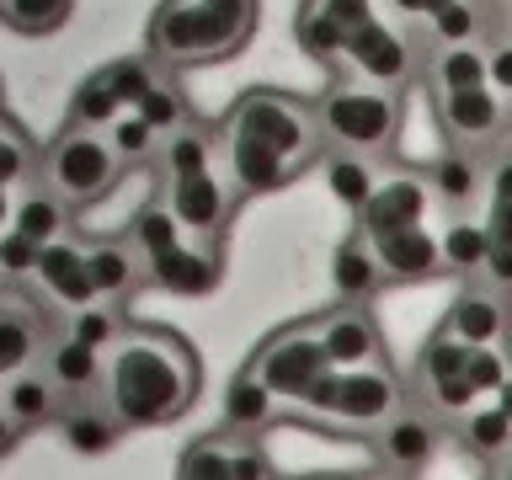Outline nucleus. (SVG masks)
Wrapping results in <instances>:
<instances>
[{"label":"nucleus","mask_w":512,"mask_h":480,"mask_svg":"<svg viewBox=\"0 0 512 480\" xmlns=\"http://www.w3.org/2000/svg\"><path fill=\"white\" fill-rule=\"evenodd\" d=\"M208 160H214V144H208V134H203V128L182 123L176 134H166V171H171V182H187V176H203V171H208Z\"/></svg>","instance_id":"nucleus-35"},{"label":"nucleus","mask_w":512,"mask_h":480,"mask_svg":"<svg viewBox=\"0 0 512 480\" xmlns=\"http://www.w3.org/2000/svg\"><path fill=\"white\" fill-rule=\"evenodd\" d=\"M43 171H48V192H59L64 203H96L112 182H118L123 160L96 128H64V134L48 144Z\"/></svg>","instance_id":"nucleus-6"},{"label":"nucleus","mask_w":512,"mask_h":480,"mask_svg":"<svg viewBox=\"0 0 512 480\" xmlns=\"http://www.w3.org/2000/svg\"><path fill=\"white\" fill-rule=\"evenodd\" d=\"M102 75H107V86L118 91V102H123V107H139L144 96L155 91V70H150L144 59H118V64H107Z\"/></svg>","instance_id":"nucleus-40"},{"label":"nucleus","mask_w":512,"mask_h":480,"mask_svg":"<svg viewBox=\"0 0 512 480\" xmlns=\"http://www.w3.org/2000/svg\"><path fill=\"white\" fill-rule=\"evenodd\" d=\"M459 443L470 448L475 459H491V464H496V459H507V454H512V416L496 406V400H491L486 411H464Z\"/></svg>","instance_id":"nucleus-27"},{"label":"nucleus","mask_w":512,"mask_h":480,"mask_svg":"<svg viewBox=\"0 0 512 480\" xmlns=\"http://www.w3.org/2000/svg\"><path fill=\"white\" fill-rule=\"evenodd\" d=\"M315 411L336 416V422H352V427H379L384 416L400 411V379L390 368H331L320 379V390L310 395Z\"/></svg>","instance_id":"nucleus-7"},{"label":"nucleus","mask_w":512,"mask_h":480,"mask_svg":"<svg viewBox=\"0 0 512 480\" xmlns=\"http://www.w3.org/2000/svg\"><path fill=\"white\" fill-rule=\"evenodd\" d=\"M230 171H235V187L246 192V198H262V192H278L299 166L262 150V144H230Z\"/></svg>","instance_id":"nucleus-20"},{"label":"nucleus","mask_w":512,"mask_h":480,"mask_svg":"<svg viewBox=\"0 0 512 480\" xmlns=\"http://www.w3.org/2000/svg\"><path fill=\"white\" fill-rule=\"evenodd\" d=\"M246 368L278 400H304V406H310V395L320 390V379L331 374V358H326L320 331H315V320H310V326H283L278 336H267V342L251 352Z\"/></svg>","instance_id":"nucleus-5"},{"label":"nucleus","mask_w":512,"mask_h":480,"mask_svg":"<svg viewBox=\"0 0 512 480\" xmlns=\"http://www.w3.org/2000/svg\"><path fill=\"white\" fill-rule=\"evenodd\" d=\"M16 176H27V144L16 128L0 123V187H11Z\"/></svg>","instance_id":"nucleus-48"},{"label":"nucleus","mask_w":512,"mask_h":480,"mask_svg":"<svg viewBox=\"0 0 512 480\" xmlns=\"http://www.w3.org/2000/svg\"><path fill=\"white\" fill-rule=\"evenodd\" d=\"M86 267H91L96 294H128V288H134V256H128V246H118V240L86 246Z\"/></svg>","instance_id":"nucleus-32"},{"label":"nucleus","mask_w":512,"mask_h":480,"mask_svg":"<svg viewBox=\"0 0 512 480\" xmlns=\"http://www.w3.org/2000/svg\"><path fill=\"white\" fill-rule=\"evenodd\" d=\"M11 214H16V208H11V198H6V187H0V230H11Z\"/></svg>","instance_id":"nucleus-54"},{"label":"nucleus","mask_w":512,"mask_h":480,"mask_svg":"<svg viewBox=\"0 0 512 480\" xmlns=\"http://www.w3.org/2000/svg\"><path fill=\"white\" fill-rule=\"evenodd\" d=\"M59 432H64V443H70V454L80 459H102L112 454V443H118V432H123V416L118 411H102V406H70L59 416Z\"/></svg>","instance_id":"nucleus-19"},{"label":"nucleus","mask_w":512,"mask_h":480,"mask_svg":"<svg viewBox=\"0 0 512 480\" xmlns=\"http://www.w3.org/2000/svg\"><path fill=\"white\" fill-rule=\"evenodd\" d=\"M427 187H432V198L448 203V208H464L470 198H480V166H475V155L470 150H448L432 160V171H427Z\"/></svg>","instance_id":"nucleus-26"},{"label":"nucleus","mask_w":512,"mask_h":480,"mask_svg":"<svg viewBox=\"0 0 512 480\" xmlns=\"http://www.w3.org/2000/svg\"><path fill=\"white\" fill-rule=\"evenodd\" d=\"M464 363H470V347L459 342V336L438 331L432 342L416 352V384H438V379H470L464 374Z\"/></svg>","instance_id":"nucleus-33"},{"label":"nucleus","mask_w":512,"mask_h":480,"mask_svg":"<svg viewBox=\"0 0 512 480\" xmlns=\"http://www.w3.org/2000/svg\"><path fill=\"white\" fill-rule=\"evenodd\" d=\"M272 406H278V395L246 368V374L224 390V427L230 432H262L272 422Z\"/></svg>","instance_id":"nucleus-24"},{"label":"nucleus","mask_w":512,"mask_h":480,"mask_svg":"<svg viewBox=\"0 0 512 480\" xmlns=\"http://www.w3.org/2000/svg\"><path fill=\"white\" fill-rule=\"evenodd\" d=\"M379 480H411V475H379Z\"/></svg>","instance_id":"nucleus-56"},{"label":"nucleus","mask_w":512,"mask_h":480,"mask_svg":"<svg viewBox=\"0 0 512 480\" xmlns=\"http://www.w3.org/2000/svg\"><path fill=\"white\" fill-rule=\"evenodd\" d=\"M326 192L336 203H347L352 214H358V208L368 203V192H374L379 182H374V171H368V160L363 155H347V150H336V155H326Z\"/></svg>","instance_id":"nucleus-29"},{"label":"nucleus","mask_w":512,"mask_h":480,"mask_svg":"<svg viewBox=\"0 0 512 480\" xmlns=\"http://www.w3.org/2000/svg\"><path fill=\"white\" fill-rule=\"evenodd\" d=\"M427 176H384V182L368 192V203L358 208V235L363 240H384L400 230H416L427 219Z\"/></svg>","instance_id":"nucleus-9"},{"label":"nucleus","mask_w":512,"mask_h":480,"mask_svg":"<svg viewBox=\"0 0 512 480\" xmlns=\"http://www.w3.org/2000/svg\"><path fill=\"white\" fill-rule=\"evenodd\" d=\"M139 240V251H144V262L150 256H166L171 246H182V224H176L171 208H144V214L134 219V230H128Z\"/></svg>","instance_id":"nucleus-38"},{"label":"nucleus","mask_w":512,"mask_h":480,"mask_svg":"<svg viewBox=\"0 0 512 480\" xmlns=\"http://www.w3.org/2000/svg\"><path fill=\"white\" fill-rule=\"evenodd\" d=\"M491 400H496V406H502V411H507V416H512V374H507V384H502V390H496V395H491Z\"/></svg>","instance_id":"nucleus-53"},{"label":"nucleus","mask_w":512,"mask_h":480,"mask_svg":"<svg viewBox=\"0 0 512 480\" xmlns=\"http://www.w3.org/2000/svg\"><path fill=\"white\" fill-rule=\"evenodd\" d=\"M331 283H336V299L342 304H368L379 294L384 283V267H379V251H374V240H363V235H352L336 246L331 256Z\"/></svg>","instance_id":"nucleus-17"},{"label":"nucleus","mask_w":512,"mask_h":480,"mask_svg":"<svg viewBox=\"0 0 512 480\" xmlns=\"http://www.w3.org/2000/svg\"><path fill=\"white\" fill-rule=\"evenodd\" d=\"M374 251H379V267H384L390 283H427V278L443 272V240L432 235L427 224L374 240Z\"/></svg>","instance_id":"nucleus-14"},{"label":"nucleus","mask_w":512,"mask_h":480,"mask_svg":"<svg viewBox=\"0 0 512 480\" xmlns=\"http://www.w3.org/2000/svg\"><path fill=\"white\" fill-rule=\"evenodd\" d=\"M0 235H6V230H0Z\"/></svg>","instance_id":"nucleus-57"},{"label":"nucleus","mask_w":512,"mask_h":480,"mask_svg":"<svg viewBox=\"0 0 512 480\" xmlns=\"http://www.w3.org/2000/svg\"><path fill=\"white\" fill-rule=\"evenodd\" d=\"M390 6H395L400 16H416V22H427V16H432V11H438V6H443V0H390Z\"/></svg>","instance_id":"nucleus-51"},{"label":"nucleus","mask_w":512,"mask_h":480,"mask_svg":"<svg viewBox=\"0 0 512 480\" xmlns=\"http://www.w3.org/2000/svg\"><path fill=\"white\" fill-rule=\"evenodd\" d=\"M320 6H326V11H331L347 32H352V27H363L368 16H374V6H368V0H320Z\"/></svg>","instance_id":"nucleus-50"},{"label":"nucleus","mask_w":512,"mask_h":480,"mask_svg":"<svg viewBox=\"0 0 512 480\" xmlns=\"http://www.w3.org/2000/svg\"><path fill=\"white\" fill-rule=\"evenodd\" d=\"M70 336L75 342H86V347H112L123 336V326H118V315L112 310H96V304H86V310H75V320H70Z\"/></svg>","instance_id":"nucleus-44"},{"label":"nucleus","mask_w":512,"mask_h":480,"mask_svg":"<svg viewBox=\"0 0 512 480\" xmlns=\"http://www.w3.org/2000/svg\"><path fill=\"white\" fill-rule=\"evenodd\" d=\"M347 59L358 64V75L368 80V86H384V91H395L400 80L411 75V48H406V38H400L395 27H384L379 16H368L363 27L347 32Z\"/></svg>","instance_id":"nucleus-11"},{"label":"nucleus","mask_w":512,"mask_h":480,"mask_svg":"<svg viewBox=\"0 0 512 480\" xmlns=\"http://www.w3.org/2000/svg\"><path fill=\"white\" fill-rule=\"evenodd\" d=\"M118 118H123L118 91L107 86V75H91L86 86L75 91V102H70V128H112Z\"/></svg>","instance_id":"nucleus-34"},{"label":"nucleus","mask_w":512,"mask_h":480,"mask_svg":"<svg viewBox=\"0 0 512 480\" xmlns=\"http://www.w3.org/2000/svg\"><path fill=\"white\" fill-rule=\"evenodd\" d=\"M464 374H470L475 395H496L512 374V358L502 347H470V363H464Z\"/></svg>","instance_id":"nucleus-43"},{"label":"nucleus","mask_w":512,"mask_h":480,"mask_svg":"<svg viewBox=\"0 0 512 480\" xmlns=\"http://www.w3.org/2000/svg\"><path fill=\"white\" fill-rule=\"evenodd\" d=\"M107 400L123 427H166L198 400V358L176 331L128 326L107 347Z\"/></svg>","instance_id":"nucleus-1"},{"label":"nucleus","mask_w":512,"mask_h":480,"mask_svg":"<svg viewBox=\"0 0 512 480\" xmlns=\"http://www.w3.org/2000/svg\"><path fill=\"white\" fill-rule=\"evenodd\" d=\"M320 480H326V475H320Z\"/></svg>","instance_id":"nucleus-58"},{"label":"nucleus","mask_w":512,"mask_h":480,"mask_svg":"<svg viewBox=\"0 0 512 480\" xmlns=\"http://www.w3.org/2000/svg\"><path fill=\"white\" fill-rule=\"evenodd\" d=\"M38 256H43V246H38V240H27L22 230L0 235V272H6V278H27V272H38Z\"/></svg>","instance_id":"nucleus-46"},{"label":"nucleus","mask_w":512,"mask_h":480,"mask_svg":"<svg viewBox=\"0 0 512 480\" xmlns=\"http://www.w3.org/2000/svg\"><path fill=\"white\" fill-rule=\"evenodd\" d=\"M171 214L187 235H219L224 219H230V192L219 187L214 171L203 176H187V182H171Z\"/></svg>","instance_id":"nucleus-15"},{"label":"nucleus","mask_w":512,"mask_h":480,"mask_svg":"<svg viewBox=\"0 0 512 480\" xmlns=\"http://www.w3.org/2000/svg\"><path fill=\"white\" fill-rule=\"evenodd\" d=\"M486 198H491V208H512V155H502V160L491 166Z\"/></svg>","instance_id":"nucleus-49"},{"label":"nucleus","mask_w":512,"mask_h":480,"mask_svg":"<svg viewBox=\"0 0 512 480\" xmlns=\"http://www.w3.org/2000/svg\"><path fill=\"white\" fill-rule=\"evenodd\" d=\"M512 326V310H507V288H491V283H475L464 288L448 310L443 331L459 336L464 347H502V336Z\"/></svg>","instance_id":"nucleus-13"},{"label":"nucleus","mask_w":512,"mask_h":480,"mask_svg":"<svg viewBox=\"0 0 512 480\" xmlns=\"http://www.w3.org/2000/svg\"><path fill=\"white\" fill-rule=\"evenodd\" d=\"M96 374H102V363H96V347L75 342V336H64V342L48 347V379H54L64 395H91Z\"/></svg>","instance_id":"nucleus-28"},{"label":"nucleus","mask_w":512,"mask_h":480,"mask_svg":"<svg viewBox=\"0 0 512 480\" xmlns=\"http://www.w3.org/2000/svg\"><path fill=\"white\" fill-rule=\"evenodd\" d=\"M438 123L454 139V150H491L507 134V102L491 86L480 91H443L438 96Z\"/></svg>","instance_id":"nucleus-8"},{"label":"nucleus","mask_w":512,"mask_h":480,"mask_svg":"<svg viewBox=\"0 0 512 480\" xmlns=\"http://www.w3.org/2000/svg\"><path fill=\"white\" fill-rule=\"evenodd\" d=\"M38 278L48 283V294L70 310H86L96 299V283H91V267H86V251L70 246V240H48L43 256H38Z\"/></svg>","instance_id":"nucleus-16"},{"label":"nucleus","mask_w":512,"mask_h":480,"mask_svg":"<svg viewBox=\"0 0 512 480\" xmlns=\"http://www.w3.org/2000/svg\"><path fill=\"white\" fill-rule=\"evenodd\" d=\"M134 112L155 128V134H176V128L187 123V102H182V91H176V86H160V80H155V91L144 96V102H139Z\"/></svg>","instance_id":"nucleus-39"},{"label":"nucleus","mask_w":512,"mask_h":480,"mask_svg":"<svg viewBox=\"0 0 512 480\" xmlns=\"http://www.w3.org/2000/svg\"><path fill=\"white\" fill-rule=\"evenodd\" d=\"M486 70H491V75H486V86L512 107V38H502V43H491V48H486Z\"/></svg>","instance_id":"nucleus-47"},{"label":"nucleus","mask_w":512,"mask_h":480,"mask_svg":"<svg viewBox=\"0 0 512 480\" xmlns=\"http://www.w3.org/2000/svg\"><path fill=\"white\" fill-rule=\"evenodd\" d=\"M294 43H299L310 59H320V64L347 59V27L336 22V16L320 6V0H310V6L294 16Z\"/></svg>","instance_id":"nucleus-25"},{"label":"nucleus","mask_w":512,"mask_h":480,"mask_svg":"<svg viewBox=\"0 0 512 480\" xmlns=\"http://www.w3.org/2000/svg\"><path fill=\"white\" fill-rule=\"evenodd\" d=\"M224 134H230V144H262V150L294 160V166H304V160L315 155V134H310V107L299 102V96L288 91H251L240 96L230 123H224Z\"/></svg>","instance_id":"nucleus-3"},{"label":"nucleus","mask_w":512,"mask_h":480,"mask_svg":"<svg viewBox=\"0 0 512 480\" xmlns=\"http://www.w3.org/2000/svg\"><path fill=\"white\" fill-rule=\"evenodd\" d=\"M315 123L336 150L374 155L395 139L400 102H395V91H384V86H331L315 107Z\"/></svg>","instance_id":"nucleus-2"},{"label":"nucleus","mask_w":512,"mask_h":480,"mask_svg":"<svg viewBox=\"0 0 512 480\" xmlns=\"http://www.w3.org/2000/svg\"><path fill=\"white\" fill-rule=\"evenodd\" d=\"M150 278L171 294H208V288H219V251H198L182 240L166 256H150Z\"/></svg>","instance_id":"nucleus-18"},{"label":"nucleus","mask_w":512,"mask_h":480,"mask_svg":"<svg viewBox=\"0 0 512 480\" xmlns=\"http://www.w3.org/2000/svg\"><path fill=\"white\" fill-rule=\"evenodd\" d=\"M315 331H320V347H326L331 368H368V363H379V352H384L368 304H336L331 315L315 320Z\"/></svg>","instance_id":"nucleus-12"},{"label":"nucleus","mask_w":512,"mask_h":480,"mask_svg":"<svg viewBox=\"0 0 512 480\" xmlns=\"http://www.w3.org/2000/svg\"><path fill=\"white\" fill-rule=\"evenodd\" d=\"M182 480H235L230 475V443H219V438L192 443L182 459Z\"/></svg>","instance_id":"nucleus-41"},{"label":"nucleus","mask_w":512,"mask_h":480,"mask_svg":"<svg viewBox=\"0 0 512 480\" xmlns=\"http://www.w3.org/2000/svg\"><path fill=\"white\" fill-rule=\"evenodd\" d=\"M443 240V272H459V278H486V256H491V230L486 219H454L448 230L438 235Z\"/></svg>","instance_id":"nucleus-22"},{"label":"nucleus","mask_w":512,"mask_h":480,"mask_svg":"<svg viewBox=\"0 0 512 480\" xmlns=\"http://www.w3.org/2000/svg\"><path fill=\"white\" fill-rule=\"evenodd\" d=\"M107 144H112V150H118V160L128 166V160H144V155H150V144H155V128L144 123L134 107H128L123 118L107 128Z\"/></svg>","instance_id":"nucleus-42"},{"label":"nucleus","mask_w":512,"mask_h":480,"mask_svg":"<svg viewBox=\"0 0 512 480\" xmlns=\"http://www.w3.org/2000/svg\"><path fill=\"white\" fill-rule=\"evenodd\" d=\"M491 480H512V454H507V459H496V475H491Z\"/></svg>","instance_id":"nucleus-55"},{"label":"nucleus","mask_w":512,"mask_h":480,"mask_svg":"<svg viewBox=\"0 0 512 480\" xmlns=\"http://www.w3.org/2000/svg\"><path fill=\"white\" fill-rule=\"evenodd\" d=\"M75 0H0V11H6V22L16 32H27V38H43V32H59L64 16H70Z\"/></svg>","instance_id":"nucleus-36"},{"label":"nucleus","mask_w":512,"mask_h":480,"mask_svg":"<svg viewBox=\"0 0 512 480\" xmlns=\"http://www.w3.org/2000/svg\"><path fill=\"white\" fill-rule=\"evenodd\" d=\"M32 352H38V326L16 310H0V379L16 374Z\"/></svg>","instance_id":"nucleus-37"},{"label":"nucleus","mask_w":512,"mask_h":480,"mask_svg":"<svg viewBox=\"0 0 512 480\" xmlns=\"http://www.w3.org/2000/svg\"><path fill=\"white\" fill-rule=\"evenodd\" d=\"M251 32H240L230 16H219L208 0H171L150 27V54L166 64H203L224 59L246 43Z\"/></svg>","instance_id":"nucleus-4"},{"label":"nucleus","mask_w":512,"mask_h":480,"mask_svg":"<svg viewBox=\"0 0 512 480\" xmlns=\"http://www.w3.org/2000/svg\"><path fill=\"white\" fill-rule=\"evenodd\" d=\"M230 475L235 480H272V459H267V448L256 443V432H235V443H230Z\"/></svg>","instance_id":"nucleus-45"},{"label":"nucleus","mask_w":512,"mask_h":480,"mask_svg":"<svg viewBox=\"0 0 512 480\" xmlns=\"http://www.w3.org/2000/svg\"><path fill=\"white\" fill-rule=\"evenodd\" d=\"M486 48L470 43V48H438V54L427 59V86L432 96L443 91H480L486 86Z\"/></svg>","instance_id":"nucleus-21"},{"label":"nucleus","mask_w":512,"mask_h":480,"mask_svg":"<svg viewBox=\"0 0 512 480\" xmlns=\"http://www.w3.org/2000/svg\"><path fill=\"white\" fill-rule=\"evenodd\" d=\"M16 438H22V427H16V422H11V416H6V411H0V459H6V454H11V448H16Z\"/></svg>","instance_id":"nucleus-52"},{"label":"nucleus","mask_w":512,"mask_h":480,"mask_svg":"<svg viewBox=\"0 0 512 480\" xmlns=\"http://www.w3.org/2000/svg\"><path fill=\"white\" fill-rule=\"evenodd\" d=\"M11 230H22L27 240H38V246L59 240L64 235V198L59 192H32V198H22L11 214Z\"/></svg>","instance_id":"nucleus-31"},{"label":"nucleus","mask_w":512,"mask_h":480,"mask_svg":"<svg viewBox=\"0 0 512 480\" xmlns=\"http://www.w3.org/2000/svg\"><path fill=\"white\" fill-rule=\"evenodd\" d=\"M438 422L416 406H400L395 416L379 422V464L390 475H422L438 459Z\"/></svg>","instance_id":"nucleus-10"},{"label":"nucleus","mask_w":512,"mask_h":480,"mask_svg":"<svg viewBox=\"0 0 512 480\" xmlns=\"http://www.w3.org/2000/svg\"><path fill=\"white\" fill-rule=\"evenodd\" d=\"M59 384L48 379V374H16L11 379V390H6V416L16 427H38V422H54V416H64V406H59Z\"/></svg>","instance_id":"nucleus-23"},{"label":"nucleus","mask_w":512,"mask_h":480,"mask_svg":"<svg viewBox=\"0 0 512 480\" xmlns=\"http://www.w3.org/2000/svg\"><path fill=\"white\" fill-rule=\"evenodd\" d=\"M427 32L438 38V48H470L486 32V16H480L475 0H443L438 11L427 16Z\"/></svg>","instance_id":"nucleus-30"}]
</instances>
